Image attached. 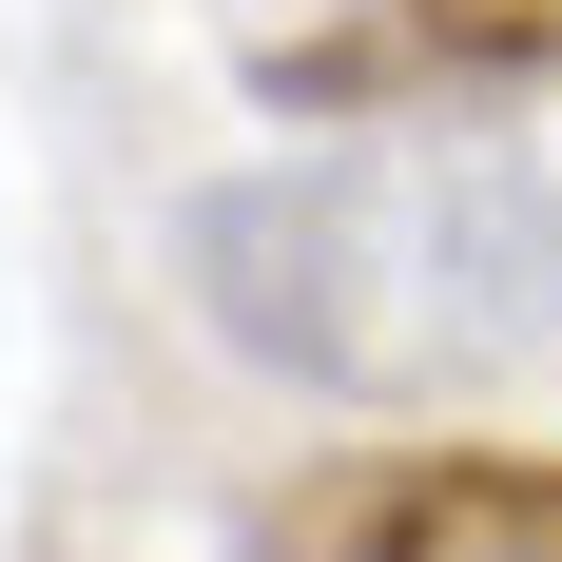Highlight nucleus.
Here are the masks:
<instances>
[{"instance_id": "1", "label": "nucleus", "mask_w": 562, "mask_h": 562, "mask_svg": "<svg viewBox=\"0 0 562 562\" xmlns=\"http://www.w3.org/2000/svg\"><path fill=\"white\" fill-rule=\"evenodd\" d=\"M175 272L272 389L330 407H447L562 349V156L389 116L330 156H252L175 214Z\"/></svg>"}, {"instance_id": "3", "label": "nucleus", "mask_w": 562, "mask_h": 562, "mask_svg": "<svg viewBox=\"0 0 562 562\" xmlns=\"http://www.w3.org/2000/svg\"><path fill=\"white\" fill-rule=\"evenodd\" d=\"M252 562H562V465L524 447H349L252 505Z\"/></svg>"}, {"instance_id": "2", "label": "nucleus", "mask_w": 562, "mask_h": 562, "mask_svg": "<svg viewBox=\"0 0 562 562\" xmlns=\"http://www.w3.org/2000/svg\"><path fill=\"white\" fill-rule=\"evenodd\" d=\"M252 78L291 116H447L485 78H562V0H252Z\"/></svg>"}]
</instances>
